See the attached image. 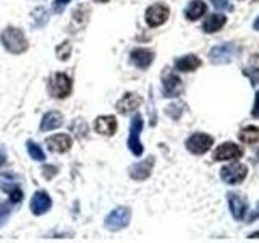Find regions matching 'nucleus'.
I'll list each match as a JSON object with an SVG mask.
<instances>
[{
  "label": "nucleus",
  "mask_w": 259,
  "mask_h": 243,
  "mask_svg": "<svg viewBox=\"0 0 259 243\" xmlns=\"http://www.w3.org/2000/svg\"><path fill=\"white\" fill-rule=\"evenodd\" d=\"M0 43H2L7 52H10L13 55L24 54L29 49V43L26 36H24V32L20 28H15V26H8L2 31Z\"/></svg>",
  "instance_id": "1"
},
{
  "label": "nucleus",
  "mask_w": 259,
  "mask_h": 243,
  "mask_svg": "<svg viewBox=\"0 0 259 243\" xmlns=\"http://www.w3.org/2000/svg\"><path fill=\"white\" fill-rule=\"evenodd\" d=\"M71 79L68 75L65 73H54V75L49 78L47 83V91L52 97H57V99H65L71 94Z\"/></svg>",
  "instance_id": "2"
},
{
  "label": "nucleus",
  "mask_w": 259,
  "mask_h": 243,
  "mask_svg": "<svg viewBox=\"0 0 259 243\" xmlns=\"http://www.w3.org/2000/svg\"><path fill=\"white\" fill-rule=\"evenodd\" d=\"M241 52V47L235 43H225L221 46H215L210 49L209 52V59L212 63L222 65V63H229L233 59H237Z\"/></svg>",
  "instance_id": "3"
},
{
  "label": "nucleus",
  "mask_w": 259,
  "mask_h": 243,
  "mask_svg": "<svg viewBox=\"0 0 259 243\" xmlns=\"http://www.w3.org/2000/svg\"><path fill=\"white\" fill-rule=\"evenodd\" d=\"M132 221V209L126 206L115 208L112 213L105 217V229L110 232H118L123 230L125 227Z\"/></svg>",
  "instance_id": "4"
},
{
  "label": "nucleus",
  "mask_w": 259,
  "mask_h": 243,
  "mask_svg": "<svg viewBox=\"0 0 259 243\" xmlns=\"http://www.w3.org/2000/svg\"><path fill=\"white\" fill-rule=\"evenodd\" d=\"M143 125H144V122H143L141 113H135L133 118H132V124H130L128 149L132 151L136 157H140L141 154H143V151H144L143 144H141V140H140L141 132H143Z\"/></svg>",
  "instance_id": "5"
},
{
  "label": "nucleus",
  "mask_w": 259,
  "mask_h": 243,
  "mask_svg": "<svg viewBox=\"0 0 259 243\" xmlns=\"http://www.w3.org/2000/svg\"><path fill=\"white\" fill-rule=\"evenodd\" d=\"M214 144V138L207 135V133H193L188 140H186V149L190 152L201 156V154H206Z\"/></svg>",
  "instance_id": "6"
},
{
  "label": "nucleus",
  "mask_w": 259,
  "mask_h": 243,
  "mask_svg": "<svg viewBox=\"0 0 259 243\" xmlns=\"http://www.w3.org/2000/svg\"><path fill=\"white\" fill-rule=\"evenodd\" d=\"M248 175V167L238 164V162H233V164L224 166L221 169V178L229 185H237L241 183Z\"/></svg>",
  "instance_id": "7"
},
{
  "label": "nucleus",
  "mask_w": 259,
  "mask_h": 243,
  "mask_svg": "<svg viewBox=\"0 0 259 243\" xmlns=\"http://www.w3.org/2000/svg\"><path fill=\"white\" fill-rule=\"evenodd\" d=\"M170 8L164 4H154L144 13V20L151 28H157L168 20Z\"/></svg>",
  "instance_id": "8"
},
{
  "label": "nucleus",
  "mask_w": 259,
  "mask_h": 243,
  "mask_svg": "<svg viewBox=\"0 0 259 243\" xmlns=\"http://www.w3.org/2000/svg\"><path fill=\"white\" fill-rule=\"evenodd\" d=\"M51 208H52V199H51V196H49L47 191L37 190L34 194H32L31 202H29V209L34 216H42Z\"/></svg>",
  "instance_id": "9"
},
{
  "label": "nucleus",
  "mask_w": 259,
  "mask_h": 243,
  "mask_svg": "<svg viewBox=\"0 0 259 243\" xmlns=\"http://www.w3.org/2000/svg\"><path fill=\"white\" fill-rule=\"evenodd\" d=\"M0 188H2L5 193L10 194V199L12 202H21L23 199V191L20 188L18 182L12 174H5V175H0Z\"/></svg>",
  "instance_id": "10"
},
{
  "label": "nucleus",
  "mask_w": 259,
  "mask_h": 243,
  "mask_svg": "<svg viewBox=\"0 0 259 243\" xmlns=\"http://www.w3.org/2000/svg\"><path fill=\"white\" fill-rule=\"evenodd\" d=\"M152 167H154V157L149 156L148 159H144L141 162H136V164H133L132 167L128 169V174H130V177L133 178V180L143 182V180H146V178L151 177Z\"/></svg>",
  "instance_id": "11"
},
{
  "label": "nucleus",
  "mask_w": 259,
  "mask_h": 243,
  "mask_svg": "<svg viewBox=\"0 0 259 243\" xmlns=\"http://www.w3.org/2000/svg\"><path fill=\"white\" fill-rule=\"evenodd\" d=\"M241 156H243L241 146L235 144V143H222L214 151L212 157L215 160H235V159H240Z\"/></svg>",
  "instance_id": "12"
},
{
  "label": "nucleus",
  "mask_w": 259,
  "mask_h": 243,
  "mask_svg": "<svg viewBox=\"0 0 259 243\" xmlns=\"http://www.w3.org/2000/svg\"><path fill=\"white\" fill-rule=\"evenodd\" d=\"M162 93L165 97H178L183 93V83L175 73H167L162 79Z\"/></svg>",
  "instance_id": "13"
},
{
  "label": "nucleus",
  "mask_w": 259,
  "mask_h": 243,
  "mask_svg": "<svg viewBox=\"0 0 259 243\" xmlns=\"http://www.w3.org/2000/svg\"><path fill=\"white\" fill-rule=\"evenodd\" d=\"M130 60H132V63L135 65V67L146 70L154 62V52L151 51V49L138 47V49H133L132 54H130Z\"/></svg>",
  "instance_id": "14"
},
{
  "label": "nucleus",
  "mask_w": 259,
  "mask_h": 243,
  "mask_svg": "<svg viewBox=\"0 0 259 243\" xmlns=\"http://www.w3.org/2000/svg\"><path fill=\"white\" fill-rule=\"evenodd\" d=\"M46 146L52 152H67L71 148V138L67 133H57L47 138Z\"/></svg>",
  "instance_id": "15"
},
{
  "label": "nucleus",
  "mask_w": 259,
  "mask_h": 243,
  "mask_svg": "<svg viewBox=\"0 0 259 243\" xmlns=\"http://www.w3.org/2000/svg\"><path fill=\"white\" fill-rule=\"evenodd\" d=\"M141 104H143V97H141L140 94H136V93H126V94L115 104V109H117V112H120V113H123V115H126V113L136 110Z\"/></svg>",
  "instance_id": "16"
},
{
  "label": "nucleus",
  "mask_w": 259,
  "mask_h": 243,
  "mask_svg": "<svg viewBox=\"0 0 259 243\" xmlns=\"http://www.w3.org/2000/svg\"><path fill=\"white\" fill-rule=\"evenodd\" d=\"M227 201H229V208H230V213H232L233 219L241 221V219L245 217L246 209H248L246 199L240 196L238 193H229L227 194Z\"/></svg>",
  "instance_id": "17"
},
{
  "label": "nucleus",
  "mask_w": 259,
  "mask_h": 243,
  "mask_svg": "<svg viewBox=\"0 0 259 243\" xmlns=\"http://www.w3.org/2000/svg\"><path fill=\"white\" fill-rule=\"evenodd\" d=\"M117 118L113 115H99L94 122V130L102 136H112L117 132Z\"/></svg>",
  "instance_id": "18"
},
{
  "label": "nucleus",
  "mask_w": 259,
  "mask_h": 243,
  "mask_svg": "<svg viewBox=\"0 0 259 243\" xmlns=\"http://www.w3.org/2000/svg\"><path fill=\"white\" fill-rule=\"evenodd\" d=\"M63 125V115L59 112V110H51L44 113L42 120H40V125H39V130L40 132H51V130H55V128H60Z\"/></svg>",
  "instance_id": "19"
},
{
  "label": "nucleus",
  "mask_w": 259,
  "mask_h": 243,
  "mask_svg": "<svg viewBox=\"0 0 259 243\" xmlns=\"http://www.w3.org/2000/svg\"><path fill=\"white\" fill-rule=\"evenodd\" d=\"M201 65H202V60L193 54L183 55V57H180V59L175 60V68L178 71H194V70H198Z\"/></svg>",
  "instance_id": "20"
},
{
  "label": "nucleus",
  "mask_w": 259,
  "mask_h": 243,
  "mask_svg": "<svg viewBox=\"0 0 259 243\" xmlns=\"http://www.w3.org/2000/svg\"><path fill=\"white\" fill-rule=\"evenodd\" d=\"M225 23H227V16H224L221 13H212L204 20V23H202V31L210 34V32L222 29L225 26Z\"/></svg>",
  "instance_id": "21"
},
{
  "label": "nucleus",
  "mask_w": 259,
  "mask_h": 243,
  "mask_svg": "<svg viewBox=\"0 0 259 243\" xmlns=\"http://www.w3.org/2000/svg\"><path fill=\"white\" fill-rule=\"evenodd\" d=\"M206 10H207V5L202 2V0H193V2H190V5L185 8V16H186V20L196 21L206 13Z\"/></svg>",
  "instance_id": "22"
},
{
  "label": "nucleus",
  "mask_w": 259,
  "mask_h": 243,
  "mask_svg": "<svg viewBox=\"0 0 259 243\" xmlns=\"http://www.w3.org/2000/svg\"><path fill=\"white\" fill-rule=\"evenodd\" d=\"M238 138H240V141L245 144H256V143H259V128L254 125L243 127L240 130Z\"/></svg>",
  "instance_id": "23"
},
{
  "label": "nucleus",
  "mask_w": 259,
  "mask_h": 243,
  "mask_svg": "<svg viewBox=\"0 0 259 243\" xmlns=\"http://www.w3.org/2000/svg\"><path fill=\"white\" fill-rule=\"evenodd\" d=\"M88 16H89V8L86 7V5H81V7H78L76 10H75V13H73V20H71V28L75 26L76 29L75 31H78V29H81L86 24V21H88Z\"/></svg>",
  "instance_id": "24"
},
{
  "label": "nucleus",
  "mask_w": 259,
  "mask_h": 243,
  "mask_svg": "<svg viewBox=\"0 0 259 243\" xmlns=\"http://www.w3.org/2000/svg\"><path fill=\"white\" fill-rule=\"evenodd\" d=\"M31 21L34 28H42L44 24L49 21V13L44 7H37L31 12Z\"/></svg>",
  "instance_id": "25"
},
{
  "label": "nucleus",
  "mask_w": 259,
  "mask_h": 243,
  "mask_svg": "<svg viewBox=\"0 0 259 243\" xmlns=\"http://www.w3.org/2000/svg\"><path fill=\"white\" fill-rule=\"evenodd\" d=\"M26 149H28V154L31 156V159H34L37 162H44L46 160V152L42 151V148L34 143V141H28L26 143Z\"/></svg>",
  "instance_id": "26"
},
{
  "label": "nucleus",
  "mask_w": 259,
  "mask_h": 243,
  "mask_svg": "<svg viewBox=\"0 0 259 243\" xmlns=\"http://www.w3.org/2000/svg\"><path fill=\"white\" fill-rule=\"evenodd\" d=\"M70 132L75 135L78 140H81V138H86V133H88V125L86 122L83 118H76L73 124L70 125Z\"/></svg>",
  "instance_id": "27"
},
{
  "label": "nucleus",
  "mask_w": 259,
  "mask_h": 243,
  "mask_svg": "<svg viewBox=\"0 0 259 243\" xmlns=\"http://www.w3.org/2000/svg\"><path fill=\"white\" fill-rule=\"evenodd\" d=\"M183 110H185V104H183V102L168 104V105H167V109H165L167 115H168V117H172L174 120H178V118H180V117H182V113H183Z\"/></svg>",
  "instance_id": "28"
},
{
  "label": "nucleus",
  "mask_w": 259,
  "mask_h": 243,
  "mask_svg": "<svg viewBox=\"0 0 259 243\" xmlns=\"http://www.w3.org/2000/svg\"><path fill=\"white\" fill-rule=\"evenodd\" d=\"M55 54L59 57V60L65 62L70 59V54H71V44L70 40H63V43L55 49Z\"/></svg>",
  "instance_id": "29"
},
{
  "label": "nucleus",
  "mask_w": 259,
  "mask_h": 243,
  "mask_svg": "<svg viewBox=\"0 0 259 243\" xmlns=\"http://www.w3.org/2000/svg\"><path fill=\"white\" fill-rule=\"evenodd\" d=\"M70 2H71V0H54V4H52V10H54L57 15H60V13H63L65 7H67Z\"/></svg>",
  "instance_id": "30"
},
{
  "label": "nucleus",
  "mask_w": 259,
  "mask_h": 243,
  "mask_svg": "<svg viewBox=\"0 0 259 243\" xmlns=\"http://www.w3.org/2000/svg\"><path fill=\"white\" fill-rule=\"evenodd\" d=\"M8 217H10V208H8L7 205H2V202H0V227L7 224Z\"/></svg>",
  "instance_id": "31"
},
{
  "label": "nucleus",
  "mask_w": 259,
  "mask_h": 243,
  "mask_svg": "<svg viewBox=\"0 0 259 243\" xmlns=\"http://www.w3.org/2000/svg\"><path fill=\"white\" fill-rule=\"evenodd\" d=\"M210 2H212L214 7L219 8V10H232V5L227 2V0H210Z\"/></svg>",
  "instance_id": "32"
},
{
  "label": "nucleus",
  "mask_w": 259,
  "mask_h": 243,
  "mask_svg": "<svg viewBox=\"0 0 259 243\" xmlns=\"http://www.w3.org/2000/svg\"><path fill=\"white\" fill-rule=\"evenodd\" d=\"M42 174H44V177L47 178V180H51V178L57 174V167L55 166H44L42 167Z\"/></svg>",
  "instance_id": "33"
},
{
  "label": "nucleus",
  "mask_w": 259,
  "mask_h": 243,
  "mask_svg": "<svg viewBox=\"0 0 259 243\" xmlns=\"http://www.w3.org/2000/svg\"><path fill=\"white\" fill-rule=\"evenodd\" d=\"M251 115L254 118H259V91L256 93V97H254V104H253V109H251Z\"/></svg>",
  "instance_id": "34"
},
{
  "label": "nucleus",
  "mask_w": 259,
  "mask_h": 243,
  "mask_svg": "<svg viewBox=\"0 0 259 243\" xmlns=\"http://www.w3.org/2000/svg\"><path fill=\"white\" fill-rule=\"evenodd\" d=\"M259 219V201H257V205H256V209L253 211V213H251V216L248 217V222L251 224L253 221H257Z\"/></svg>",
  "instance_id": "35"
},
{
  "label": "nucleus",
  "mask_w": 259,
  "mask_h": 243,
  "mask_svg": "<svg viewBox=\"0 0 259 243\" xmlns=\"http://www.w3.org/2000/svg\"><path fill=\"white\" fill-rule=\"evenodd\" d=\"M5 164V151L0 148V167Z\"/></svg>",
  "instance_id": "36"
},
{
  "label": "nucleus",
  "mask_w": 259,
  "mask_h": 243,
  "mask_svg": "<svg viewBox=\"0 0 259 243\" xmlns=\"http://www.w3.org/2000/svg\"><path fill=\"white\" fill-rule=\"evenodd\" d=\"M248 238H259V232H253L248 235Z\"/></svg>",
  "instance_id": "37"
},
{
  "label": "nucleus",
  "mask_w": 259,
  "mask_h": 243,
  "mask_svg": "<svg viewBox=\"0 0 259 243\" xmlns=\"http://www.w3.org/2000/svg\"><path fill=\"white\" fill-rule=\"evenodd\" d=\"M254 29H256V31H259V16H257V20L254 21Z\"/></svg>",
  "instance_id": "38"
},
{
  "label": "nucleus",
  "mask_w": 259,
  "mask_h": 243,
  "mask_svg": "<svg viewBox=\"0 0 259 243\" xmlns=\"http://www.w3.org/2000/svg\"><path fill=\"white\" fill-rule=\"evenodd\" d=\"M96 2H101V4H105V2H109V0H96Z\"/></svg>",
  "instance_id": "39"
}]
</instances>
